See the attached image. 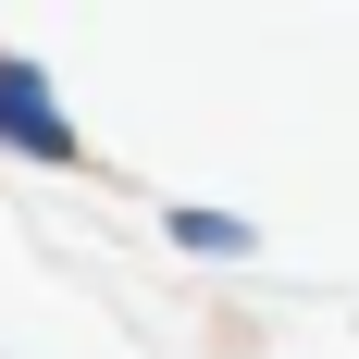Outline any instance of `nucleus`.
I'll list each match as a JSON object with an SVG mask.
<instances>
[{"label": "nucleus", "mask_w": 359, "mask_h": 359, "mask_svg": "<svg viewBox=\"0 0 359 359\" xmlns=\"http://www.w3.org/2000/svg\"><path fill=\"white\" fill-rule=\"evenodd\" d=\"M0 149L74 161V124H62V100H50V74H37V62H0Z\"/></svg>", "instance_id": "1"}, {"label": "nucleus", "mask_w": 359, "mask_h": 359, "mask_svg": "<svg viewBox=\"0 0 359 359\" xmlns=\"http://www.w3.org/2000/svg\"><path fill=\"white\" fill-rule=\"evenodd\" d=\"M174 236H186V248H248V223H236V211H174Z\"/></svg>", "instance_id": "2"}]
</instances>
